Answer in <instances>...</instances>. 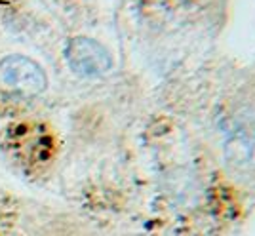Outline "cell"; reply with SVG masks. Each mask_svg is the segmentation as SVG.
Here are the masks:
<instances>
[{
	"label": "cell",
	"instance_id": "6da1fadb",
	"mask_svg": "<svg viewBox=\"0 0 255 236\" xmlns=\"http://www.w3.org/2000/svg\"><path fill=\"white\" fill-rule=\"evenodd\" d=\"M0 84L23 96H38L48 86L42 67L25 55H8L0 61Z\"/></svg>",
	"mask_w": 255,
	"mask_h": 236
},
{
	"label": "cell",
	"instance_id": "7a4b0ae2",
	"mask_svg": "<svg viewBox=\"0 0 255 236\" xmlns=\"http://www.w3.org/2000/svg\"><path fill=\"white\" fill-rule=\"evenodd\" d=\"M67 63L76 75L86 78H97L113 69V57L103 44L88 36H75L65 48Z\"/></svg>",
	"mask_w": 255,
	"mask_h": 236
}]
</instances>
